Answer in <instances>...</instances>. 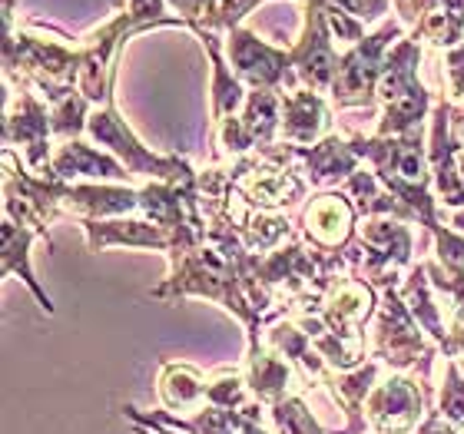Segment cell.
<instances>
[{
  "label": "cell",
  "instance_id": "11",
  "mask_svg": "<svg viewBox=\"0 0 464 434\" xmlns=\"http://www.w3.org/2000/svg\"><path fill=\"white\" fill-rule=\"evenodd\" d=\"M315 295L322 299L319 315L342 338H362L365 325H372V319H375L378 302H382V292L375 285H368L362 279V269H355V265L322 275Z\"/></svg>",
  "mask_w": 464,
  "mask_h": 434
},
{
  "label": "cell",
  "instance_id": "30",
  "mask_svg": "<svg viewBox=\"0 0 464 434\" xmlns=\"http://www.w3.org/2000/svg\"><path fill=\"white\" fill-rule=\"evenodd\" d=\"M90 113H93V103H90L83 93H70V97L50 103V126H53V136L60 143H70V140H80L87 133Z\"/></svg>",
  "mask_w": 464,
  "mask_h": 434
},
{
  "label": "cell",
  "instance_id": "36",
  "mask_svg": "<svg viewBox=\"0 0 464 434\" xmlns=\"http://www.w3.org/2000/svg\"><path fill=\"white\" fill-rule=\"evenodd\" d=\"M325 17H329V27H332V37L339 40V43H348V47H355L358 40H365V24H358L355 17H348L345 10L339 7H329L325 4Z\"/></svg>",
  "mask_w": 464,
  "mask_h": 434
},
{
  "label": "cell",
  "instance_id": "34",
  "mask_svg": "<svg viewBox=\"0 0 464 434\" xmlns=\"http://www.w3.org/2000/svg\"><path fill=\"white\" fill-rule=\"evenodd\" d=\"M130 17L136 30H153V27H189L183 17H169V4L166 0H130Z\"/></svg>",
  "mask_w": 464,
  "mask_h": 434
},
{
  "label": "cell",
  "instance_id": "12",
  "mask_svg": "<svg viewBox=\"0 0 464 434\" xmlns=\"http://www.w3.org/2000/svg\"><path fill=\"white\" fill-rule=\"evenodd\" d=\"M140 34L130 17V10L116 14L110 24H103L100 30H93L83 43H80V80L77 90L93 103L103 107L113 100V80L116 67H120V53H123L126 40Z\"/></svg>",
  "mask_w": 464,
  "mask_h": 434
},
{
  "label": "cell",
  "instance_id": "21",
  "mask_svg": "<svg viewBox=\"0 0 464 434\" xmlns=\"http://www.w3.org/2000/svg\"><path fill=\"white\" fill-rule=\"evenodd\" d=\"M329 126H332V113L322 93L305 87L282 93V126H279L282 143L315 146L319 140H325L332 133Z\"/></svg>",
  "mask_w": 464,
  "mask_h": 434
},
{
  "label": "cell",
  "instance_id": "46",
  "mask_svg": "<svg viewBox=\"0 0 464 434\" xmlns=\"http://www.w3.org/2000/svg\"><path fill=\"white\" fill-rule=\"evenodd\" d=\"M213 7H216V0H213Z\"/></svg>",
  "mask_w": 464,
  "mask_h": 434
},
{
  "label": "cell",
  "instance_id": "13",
  "mask_svg": "<svg viewBox=\"0 0 464 434\" xmlns=\"http://www.w3.org/2000/svg\"><path fill=\"white\" fill-rule=\"evenodd\" d=\"M289 50L302 87L315 90V93H329L335 77H339L342 57L335 50L329 17H325V0L302 4V34Z\"/></svg>",
  "mask_w": 464,
  "mask_h": 434
},
{
  "label": "cell",
  "instance_id": "15",
  "mask_svg": "<svg viewBox=\"0 0 464 434\" xmlns=\"http://www.w3.org/2000/svg\"><path fill=\"white\" fill-rule=\"evenodd\" d=\"M358 209L345 189H322L302 206L299 236L315 252H345L358 239Z\"/></svg>",
  "mask_w": 464,
  "mask_h": 434
},
{
  "label": "cell",
  "instance_id": "39",
  "mask_svg": "<svg viewBox=\"0 0 464 434\" xmlns=\"http://www.w3.org/2000/svg\"><path fill=\"white\" fill-rule=\"evenodd\" d=\"M415 434H461V431L448 425L445 418L438 415V408H431V411H428V418L421 421V428H418Z\"/></svg>",
  "mask_w": 464,
  "mask_h": 434
},
{
  "label": "cell",
  "instance_id": "37",
  "mask_svg": "<svg viewBox=\"0 0 464 434\" xmlns=\"http://www.w3.org/2000/svg\"><path fill=\"white\" fill-rule=\"evenodd\" d=\"M325 4L345 10L348 17H355L358 24H365V27L385 17L388 7H392V0H325Z\"/></svg>",
  "mask_w": 464,
  "mask_h": 434
},
{
  "label": "cell",
  "instance_id": "23",
  "mask_svg": "<svg viewBox=\"0 0 464 434\" xmlns=\"http://www.w3.org/2000/svg\"><path fill=\"white\" fill-rule=\"evenodd\" d=\"M0 239H4V252H0V275H4V279H7V275H20V282H24V285L34 292V299L40 302V309L47 312V315H53L57 305H53V299L47 295V289L37 282L34 265H30V246H34V239H40V236L34 229H27V226H17L14 219L4 216Z\"/></svg>",
  "mask_w": 464,
  "mask_h": 434
},
{
  "label": "cell",
  "instance_id": "29",
  "mask_svg": "<svg viewBox=\"0 0 464 434\" xmlns=\"http://www.w3.org/2000/svg\"><path fill=\"white\" fill-rule=\"evenodd\" d=\"M256 398H252L249 385L242 368H219L209 375V388H206V405L223 408V411H246Z\"/></svg>",
  "mask_w": 464,
  "mask_h": 434
},
{
  "label": "cell",
  "instance_id": "45",
  "mask_svg": "<svg viewBox=\"0 0 464 434\" xmlns=\"http://www.w3.org/2000/svg\"><path fill=\"white\" fill-rule=\"evenodd\" d=\"M458 365H461V371H464V362H458Z\"/></svg>",
  "mask_w": 464,
  "mask_h": 434
},
{
  "label": "cell",
  "instance_id": "22",
  "mask_svg": "<svg viewBox=\"0 0 464 434\" xmlns=\"http://www.w3.org/2000/svg\"><path fill=\"white\" fill-rule=\"evenodd\" d=\"M378 375H382V362H365V365L352 368V371H332L325 378V388L332 391L335 405L342 408L345 415V428L342 431H329V434H365L368 421H365V401L372 395V388L378 385Z\"/></svg>",
  "mask_w": 464,
  "mask_h": 434
},
{
  "label": "cell",
  "instance_id": "10",
  "mask_svg": "<svg viewBox=\"0 0 464 434\" xmlns=\"http://www.w3.org/2000/svg\"><path fill=\"white\" fill-rule=\"evenodd\" d=\"M431 385L408 371H392L382 378L365 401V421L372 434H415L428 418Z\"/></svg>",
  "mask_w": 464,
  "mask_h": 434
},
{
  "label": "cell",
  "instance_id": "3",
  "mask_svg": "<svg viewBox=\"0 0 464 434\" xmlns=\"http://www.w3.org/2000/svg\"><path fill=\"white\" fill-rule=\"evenodd\" d=\"M418 63H421V43L411 34L388 50L385 73L378 83V100L385 110L375 136H405L411 130H421L431 116L435 100L431 90L418 80Z\"/></svg>",
  "mask_w": 464,
  "mask_h": 434
},
{
  "label": "cell",
  "instance_id": "43",
  "mask_svg": "<svg viewBox=\"0 0 464 434\" xmlns=\"http://www.w3.org/2000/svg\"><path fill=\"white\" fill-rule=\"evenodd\" d=\"M458 169H461V179H464V153L458 156Z\"/></svg>",
  "mask_w": 464,
  "mask_h": 434
},
{
  "label": "cell",
  "instance_id": "26",
  "mask_svg": "<svg viewBox=\"0 0 464 434\" xmlns=\"http://www.w3.org/2000/svg\"><path fill=\"white\" fill-rule=\"evenodd\" d=\"M398 292H401V299H405V305L411 309V315H415L418 325L425 328L428 335L435 338V345L445 352L451 328L441 322V309L435 305V295H431V279H428L425 262H418V265L408 269L405 282H401V289Z\"/></svg>",
  "mask_w": 464,
  "mask_h": 434
},
{
  "label": "cell",
  "instance_id": "20",
  "mask_svg": "<svg viewBox=\"0 0 464 434\" xmlns=\"http://www.w3.org/2000/svg\"><path fill=\"white\" fill-rule=\"evenodd\" d=\"M83 236H87L90 252H103L110 246H130V249H153L166 252L173 249V242L156 222L133 219V216H116V219H77Z\"/></svg>",
  "mask_w": 464,
  "mask_h": 434
},
{
  "label": "cell",
  "instance_id": "14",
  "mask_svg": "<svg viewBox=\"0 0 464 434\" xmlns=\"http://www.w3.org/2000/svg\"><path fill=\"white\" fill-rule=\"evenodd\" d=\"M226 50H229L232 73L249 90H276V93H285V87H289V93L302 90L295 67H292V50L272 47L246 27L232 30Z\"/></svg>",
  "mask_w": 464,
  "mask_h": 434
},
{
  "label": "cell",
  "instance_id": "40",
  "mask_svg": "<svg viewBox=\"0 0 464 434\" xmlns=\"http://www.w3.org/2000/svg\"><path fill=\"white\" fill-rule=\"evenodd\" d=\"M448 358H455V362H464V322H458V325H451V335H448V348L441 352Z\"/></svg>",
  "mask_w": 464,
  "mask_h": 434
},
{
  "label": "cell",
  "instance_id": "24",
  "mask_svg": "<svg viewBox=\"0 0 464 434\" xmlns=\"http://www.w3.org/2000/svg\"><path fill=\"white\" fill-rule=\"evenodd\" d=\"M282 126V93L276 90H249V100L239 113V143L242 156L256 153L259 146L279 143Z\"/></svg>",
  "mask_w": 464,
  "mask_h": 434
},
{
  "label": "cell",
  "instance_id": "32",
  "mask_svg": "<svg viewBox=\"0 0 464 434\" xmlns=\"http://www.w3.org/2000/svg\"><path fill=\"white\" fill-rule=\"evenodd\" d=\"M438 415L445 418L448 425L464 431V371L455 358L445 362V381H441V391H438Z\"/></svg>",
  "mask_w": 464,
  "mask_h": 434
},
{
  "label": "cell",
  "instance_id": "31",
  "mask_svg": "<svg viewBox=\"0 0 464 434\" xmlns=\"http://www.w3.org/2000/svg\"><path fill=\"white\" fill-rule=\"evenodd\" d=\"M272 434H329L319 425V418L312 415L302 395H289L269 408Z\"/></svg>",
  "mask_w": 464,
  "mask_h": 434
},
{
  "label": "cell",
  "instance_id": "5",
  "mask_svg": "<svg viewBox=\"0 0 464 434\" xmlns=\"http://www.w3.org/2000/svg\"><path fill=\"white\" fill-rule=\"evenodd\" d=\"M441 348L428 345L425 328L418 325L411 309L405 305L401 292L385 289L378 312L372 319V358H378L382 365L392 371H421V381L431 385V362L438 358Z\"/></svg>",
  "mask_w": 464,
  "mask_h": 434
},
{
  "label": "cell",
  "instance_id": "4",
  "mask_svg": "<svg viewBox=\"0 0 464 434\" xmlns=\"http://www.w3.org/2000/svg\"><path fill=\"white\" fill-rule=\"evenodd\" d=\"M87 136L93 143L107 146L110 153L133 173V179L183 186V183H193L196 176H199L193 166L186 163V159H179V156H160V153H153V149H146V146L140 143V136L133 133V126L120 116L116 100H110L103 107H93L90 123H87Z\"/></svg>",
  "mask_w": 464,
  "mask_h": 434
},
{
  "label": "cell",
  "instance_id": "41",
  "mask_svg": "<svg viewBox=\"0 0 464 434\" xmlns=\"http://www.w3.org/2000/svg\"><path fill=\"white\" fill-rule=\"evenodd\" d=\"M236 434H269V431H266V425H262V421H256V418H246L239 411V428H236Z\"/></svg>",
  "mask_w": 464,
  "mask_h": 434
},
{
  "label": "cell",
  "instance_id": "25",
  "mask_svg": "<svg viewBox=\"0 0 464 434\" xmlns=\"http://www.w3.org/2000/svg\"><path fill=\"white\" fill-rule=\"evenodd\" d=\"M206 388H209V375H203L199 368L183 365V362H163V365H160L156 398H160V408H163V411L203 408Z\"/></svg>",
  "mask_w": 464,
  "mask_h": 434
},
{
  "label": "cell",
  "instance_id": "6",
  "mask_svg": "<svg viewBox=\"0 0 464 434\" xmlns=\"http://www.w3.org/2000/svg\"><path fill=\"white\" fill-rule=\"evenodd\" d=\"M408 37V27L401 20H385L375 34H368L365 40H358L355 47H348L342 53L339 77L329 90V103L335 110H368L378 100V83L385 73V57L388 50L395 47L398 40Z\"/></svg>",
  "mask_w": 464,
  "mask_h": 434
},
{
  "label": "cell",
  "instance_id": "19",
  "mask_svg": "<svg viewBox=\"0 0 464 434\" xmlns=\"http://www.w3.org/2000/svg\"><path fill=\"white\" fill-rule=\"evenodd\" d=\"M239 368H242V375H246V385H249L252 398L262 401L266 408H272L276 401H282V398L295 395L292 385L302 381L295 365L285 362L279 352H272L266 342H249ZM302 385H305V381H302Z\"/></svg>",
  "mask_w": 464,
  "mask_h": 434
},
{
  "label": "cell",
  "instance_id": "9",
  "mask_svg": "<svg viewBox=\"0 0 464 434\" xmlns=\"http://www.w3.org/2000/svg\"><path fill=\"white\" fill-rule=\"evenodd\" d=\"M358 246H362V279L378 292L398 289V279L408 275L411 262V232L408 222L378 216L358 226Z\"/></svg>",
  "mask_w": 464,
  "mask_h": 434
},
{
  "label": "cell",
  "instance_id": "44",
  "mask_svg": "<svg viewBox=\"0 0 464 434\" xmlns=\"http://www.w3.org/2000/svg\"><path fill=\"white\" fill-rule=\"evenodd\" d=\"M299 4H312V0H299Z\"/></svg>",
  "mask_w": 464,
  "mask_h": 434
},
{
  "label": "cell",
  "instance_id": "7",
  "mask_svg": "<svg viewBox=\"0 0 464 434\" xmlns=\"http://www.w3.org/2000/svg\"><path fill=\"white\" fill-rule=\"evenodd\" d=\"M232 193L239 196L242 203L262 213H282L305 199L309 193V179L299 176V169L292 166H279L272 159H262L259 153L239 156L229 166Z\"/></svg>",
  "mask_w": 464,
  "mask_h": 434
},
{
  "label": "cell",
  "instance_id": "1",
  "mask_svg": "<svg viewBox=\"0 0 464 434\" xmlns=\"http://www.w3.org/2000/svg\"><path fill=\"white\" fill-rule=\"evenodd\" d=\"M246 262L226 259L216 246L206 242V246H199V249L186 252V256L169 262V275H166L150 295L160 302L213 299V302H219L229 315H236V319L246 325L249 342H262V328L269 325V319H266V315L252 305L249 295H246V282H242Z\"/></svg>",
  "mask_w": 464,
  "mask_h": 434
},
{
  "label": "cell",
  "instance_id": "18",
  "mask_svg": "<svg viewBox=\"0 0 464 434\" xmlns=\"http://www.w3.org/2000/svg\"><path fill=\"white\" fill-rule=\"evenodd\" d=\"M50 169L63 183H80V179H93V183H123L133 186V173L126 169L113 153H103L97 146L83 143V140H70L60 143L50 156Z\"/></svg>",
  "mask_w": 464,
  "mask_h": 434
},
{
  "label": "cell",
  "instance_id": "16",
  "mask_svg": "<svg viewBox=\"0 0 464 434\" xmlns=\"http://www.w3.org/2000/svg\"><path fill=\"white\" fill-rule=\"evenodd\" d=\"M464 120V107H455L451 100H435L431 110V130H428V159H431V183H435L438 203L451 206V209H464V179L458 169V156H461V143H458V123Z\"/></svg>",
  "mask_w": 464,
  "mask_h": 434
},
{
  "label": "cell",
  "instance_id": "17",
  "mask_svg": "<svg viewBox=\"0 0 464 434\" xmlns=\"http://www.w3.org/2000/svg\"><path fill=\"white\" fill-rule=\"evenodd\" d=\"M292 153H295L299 173L305 176L309 186H315V189H335L339 183L345 186L348 176H355L358 163H362V156L355 153L352 140H345V136H339V133H329L315 146L292 143Z\"/></svg>",
  "mask_w": 464,
  "mask_h": 434
},
{
  "label": "cell",
  "instance_id": "35",
  "mask_svg": "<svg viewBox=\"0 0 464 434\" xmlns=\"http://www.w3.org/2000/svg\"><path fill=\"white\" fill-rule=\"evenodd\" d=\"M435 252H438V262H441L448 272L464 275V232L441 226V229L435 232Z\"/></svg>",
  "mask_w": 464,
  "mask_h": 434
},
{
  "label": "cell",
  "instance_id": "28",
  "mask_svg": "<svg viewBox=\"0 0 464 434\" xmlns=\"http://www.w3.org/2000/svg\"><path fill=\"white\" fill-rule=\"evenodd\" d=\"M411 37L428 40L431 47H441V50H451V47H458V43H464V0H441V4L411 30Z\"/></svg>",
  "mask_w": 464,
  "mask_h": 434
},
{
  "label": "cell",
  "instance_id": "33",
  "mask_svg": "<svg viewBox=\"0 0 464 434\" xmlns=\"http://www.w3.org/2000/svg\"><path fill=\"white\" fill-rule=\"evenodd\" d=\"M259 4H266V0H216L213 14L199 27L213 30V34H232L236 27H242V20L249 17Z\"/></svg>",
  "mask_w": 464,
  "mask_h": 434
},
{
  "label": "cell",
  "instance_id": "38",
  "mask_svg": "<svg viewBox=\"0 0 464 434\" xmlns=\"http://www.w3.org/2000/svg\"><path fill=\"white\" fill-rule=\"evenodd\" d=\"M173 17H183L189 24V30L199 27L209 14H213V0H166Z\"/></svg>",
  "mask_w": 464,
  "mask_h": 434
},
{
  "label": "cell",
  "instance_id": "8",
  "mask_svg": "<svg viewBox=\"0 0 464 434\" xmlns=\"http://www.w3.org/2000/svg\"><path fill=\"white\" fill-rule=\"evenodd\" d=\"M53 126H50V110L40 103V97L30 87H17L4 80V149L24 146V163L37 176H50V146Z\"/></svg>",
  "mask_w": 464,
  "mask_h": 434
},
{
  "label": "cell",
  "instance_id": "42",
  "mask_svg": "<svg viewBox=\"0 0 464 434\" xmlns=\"http://www.w3.org/2000/svg\"><path fill=\"white\" fill-rule=\"evenodd\" d=\"M451 226H455L458 232H464V209H455V213H451Z\"/></svg>",
  "mask_w": 464,
  "mask_h": 434
},
{
  "label": "cell",
  "instance_id": "2",
  "mask_svg": "<svg viewBox=\"0 0 464 434\" xmlns=\"http://www.w3.org/2000/svg\"><path fill=\"white\" fill-rule=\"evenodd\" d=\"M60 40L37 37L30 27L14 30V0H4V80L14 87H30L44 93L47 103L77 93L80 47H67Z\"/></svg>",
  "mask_w": 464,
  "mask_h": 434
},
{
  "label": "cell",
  "instance_id": "27",
  "mask_svg": "<svg viewBox=\"0 0 464 434\" xmlns=\"http://www.w3.org/2000/svg\"><path fill=\"white\" fill-rule=\"evenodd\" d=\"M342 189L352 196V203H355V209H358V216H362V219L392 216V219H401V222H415V216L408 213L405 206L388 193L385 186H382V179H378L372 169H358L355 176H348V183L342 186Z\"/></svg>",
  "mask_w": 464,
  "mask_h": 434
}]
</instances>
